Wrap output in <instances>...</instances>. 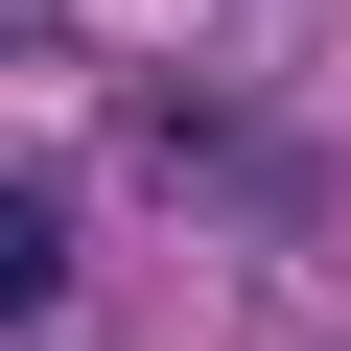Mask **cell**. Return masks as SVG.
Instances as JSON below:
<instances>
[{
  "instance_id": "cell-1",
  "label": "cell",
  "mask_w": 351,
  "mask_h": 351,
  "mask_svg": "<svg viewBox=\"0 0 351 351\" xmlns=\"http://www.w3.org/2000/svg\"><path fill=\"white\" fill-rule=\"evenodd\" d=\"M47 304H71V211H47V188H0V328H47Z\"/></svg>"
}]
</instances>
